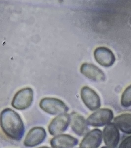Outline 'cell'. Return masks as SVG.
Wrapping results in <instances>:
<instances>
[{"label":"cell","instance_id":"cell-1","mask_svg":"<svg viewBox=\"0 0 131 148\" xmlns=\"http://www.w3.org/2000/svg\"><path fill=\"white\" fill-rule=\"evenodd\" d=\"M0 124L3 132L9 138L19 141L23 137L24 124L21 117L14 110L6 108L1 112Z\"/></svg>","mask_w":131,"mask_h":148},{"label":"cell","instance_id":"cell-2","mask_svg":"<svg viewBox=\"0 0 131 148\" xmlns=\"http://www.w3.org/2000/svg\"><path fill=\"white\" fill-rule=\"evenodd\" d=\"M39 106L44 112L52 115L65 114L69 110V107L62 101L56 98H43L40 102Z\"/></svg>","mask_w":131,"mask_h":148},{"label":"cell","instance_id":"cell-3","mask_svg":"<svg viewBox=\"0 0 131 148\" xmlns=\"http://www.w3.org/2000/svg\"><path fill=\"white\" fill-rule=\"evenodd\" d=\"M34 99V92L31 88H26L18 91L15 95L11 103L14 108L24 110L31 105Z\"/></svg>","mask_w":131,"mask_h":148},{"label":"cell","instance_id":"cell-4","mask_svg":"<svg viewBox=\"0 0 131 148\" xmlns=\"http://www.w3.org/2000/svg\"><path fill=\"white\" fill-rule=\"evenodd\" d=\"M113 117L112 110L109 108H102L90 115L86 121L90 126L102 127L111 123Z\"/></svg>","mask_w":131,"mask_h":148},{"label":"cell","instance_id":"cell-5","mask_svg":"<svg viewBox=\"0 0 131 148\" xmlns=\"http://www.w3.org/2000/svg\"><path fill=\"white\" fill-rule=\"evenodd\" d=\"M80 96L84 104L90 110H96L101 107V99L99 96L89 87L85 86L81 88Z\"/></svg>","mask_w":131,"mask_h":148},{"label":"cell","instance_id":"cell-6","mask_svg":"<svg viewBox=\"0 0 131 148\" xmlns=\"http://www.w3.org/2000/svg\"><path fill=\"white\" fill-rule=\"evenodd\" d=\"M70 124V114H60L51 121L48 126V131L53 136L60 135L67 130Z\"/></svg>","mask_w":131,"mask_h":148},{"label":"cell","instance_id":"cell-7","mask_svg":"<svg viewBox=\"0 0 131 148\" xmlns=\"http://www.w3.org/2000/svg\"><path fill=\"white\" fill-rule=\"evenodd\" d=\"M103 138L104 143L109 148H115L120 140V133L114 123H110L103 129Z\"/></svg>","mask_w":131,"mask_h":148},{"label":"cell","instance_id":"cell-8","mask_svg":"<svg viewBox=\"0 0 131 148\" xmlns=\"http://www.w3.org/2000/svg\"><path fill=\"white\" fill-rule=\"evenodd\" d=\"M47 133L43 127H36L32 128L26 135L24 141L25 146L33 147L41 144L45 140Z\"/></svg>","mask_w":131,"mask_h":148},{"label":"cell","instance_id":"cell-9","mask_svg":"<svg viewBox=\"0 0 131 148\" xmlns=\"http://www.w3.org/2000/svg\"><path fill=\"white\" fill-rule=\"evenodd\" d=\"M70 116V124L73 131L79 136L86 135L89 132V128L85 118L76 112H72Z\"/></svg>","mask_w":131,"mask_h":148},{"label":"cell","instance_id":"cell-10","mask_svg":"<svg viewBox=\"0 0 131 148\" xmlns=\"http://www.w3.org/2000/svg\"><path fill=\"white\" fill-rule=\"evenodd\" d=\"M94 56L96 62L103 67L111 66L115 61L114 54L107 47H98L94 52Z\"/></svg>","mask_w":131,"mask_h":148},{"label":"cell","instance_id":"cell-11","mask_svg":"<svg viewBox=\"0 0 131 148\" xmlns=\"http://www.w3.org/2000/svg\"><path fill=\"white\" fill-rule=\"evenodd\" d=\"M103 134L98 129L93 130L88 132L81 141L80 148H98L102 142Z\"/></svg>","mask_w":131,"mask_h":148},{"label":"cell","instance_id":"cell-12","mask_svg":"<svg viewBox=\"0 0 131 148\" xmlns=\"http://www.w3.org/2000/svg\"><path fill=\"white\" fill-rule=\"evenodd\" d=\"M80 72L87 78L95 82H103L105 79V76L103 71L92 64H83L80 68Z\"/></svg>","mask_w":131,"mask_h":148},{"label":"cell","instance_id":"cell-13","mask_svg":"<svg viewBox=\"0 0 131 148\" xmlns=\"http://www.w3.org/2000/svg\"><path fill=\"white\" fill-rule=\"evenodd\" d=\"M78 143L77 139L67 134L57 135L50 141L52 148H72L77 145Z\"/></svg>","mask_w":131,"mask_h":148},{"label":"cell","instance_id":"cell-14","mask_svg":"<svg viewBox=\"0 0 131 148\" xmlns=\"http://www.w3.org/2000/svg\"><path fill=\"white\" fill-rule=\"evenodd\" d=\"M114 123L123 133L131 134V113H123L114 119Z\"/></svg>","mask_w":131,"mask_h":148},{"label":"cell","instance_id":"cell-15","mask_svg":"<svg viewBox=\"0 0 131 148\" xmlns=\"http://www.w3.org/2000/svg\"><path fill=\"white\" fill-rule=\"evenodd\" d=\"M121 104L124 108L131 106V84L123 92L121 99Z\"/></svg>","mask_w":131,"mask_h":148},{"label":"cell","instance_id":"cell-16","mask_svg":"<svg viewBox=\"0 0 131 148\" xmlns=\"http://www.w3.org/2000/svg\"><path fill=\"white\" fill-rule=\"evenodd\" d=\"M119 148H131V135L126 138L121 142Z\"/></svg>","mask_w":131,"mask_h":148},{"label":"cell","instance_id":"cell-17","mask_svg":"<svg viewBox=\"0 0 131 148\" xmlns=\"http://www.w3.org/2000/svg\"><path fill=\"white\" fill-rule=\"evenodd\" d=\"M38 148H49V147H48L43 146V147H39Z\"/></svg>","mask_w":131,"mask_h":148},{"label":"cell","instance_id":"cell-18","mask_svg":"<svg viewBox=\"0 0 131 148\" xmlns=\"http://www.w3.org/2000/svg\"><path fill=\"white\" fill-rule=\"evenodd\" d=\"M101 148H108V147H102Z\"/></svg>","mask_w":131,"mask_h":148}]
</instances>
